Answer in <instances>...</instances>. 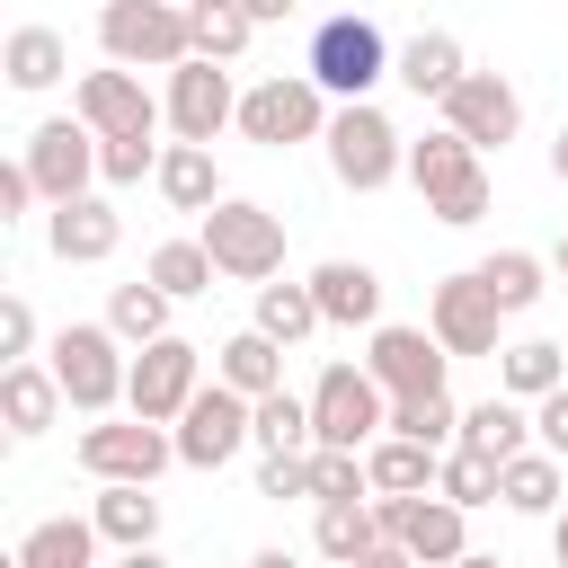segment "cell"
I'll return each mask as SVG.
<instances>
[{
    "label": "cell",
    "instance_id": "cell-1",
    "mask_svg": "<svg viewBox=\"0 0 568 568\" xmlns=\"http://www.w3.org/2000/svg\"><path fill=\"white\" fill-rule=\"evenodd\" d=\"M44 364H53V382H62V399H71L80 417H115V408H124L133 355H124V337H115L106 320H71V328H53Z\"/></svg>",
    "mask_w": 568,
    "mask_h": 568
},
{
    "label": "cell",
    "instance_id": "cell-2",
    "mask_svg": "<svg viewBox=\"0 0 568 568\" xmlns=\"http://www.w3.org/2000/svg\"><path fill=\"white\" fill-rule=\"evenodd\" d=\"M320 142H328V178H337L346 195H382L390 178H408V142H399V124H390L373 98H346Z\"/></svg>",
    "mask_w": 568,
    "mask_h": 568
},
{
    "label": "cell",
    "instance_id": "cell-3",
    "mask_svg": "<svg viewBox=\"0 0 568 568\" xmlns=\"http://www.w3.org/2000/svg\"><path fill=\"white\" fill-rule=\"evenodd\" d=\"M328 115H337V98H328L311 71H275V80L240 89V142H257V151L320 142V133H328Z\"/></svg>",
    "mask_w": 568,
    "mask_h": 568
},
{
    "label": "cell",
    "instance_id": "cell-4",
    "mask_svg": "<svg viewBox=\"0 0 568 568\" xmlns=\"http://www.w3.org/2000/svg\"><path fill=\"white\" fill-rule=\"evenodd\" d=\"M98 44L124 71H178L195 53V27H186V0H106L98 9Z\"/></svg>",
    "mask_w": 568,
    "mask_h": 568
},
{
    "label": "cell",
    "instance_id": "cell-5",
    "mask_svg": "<svg viewBox=\"0 0 568 568\" xmlns=\"http://www.w3.org/2000/svg\"><path fill=\"white\" fill-rule=\"evenodd\" d=\"M390 62H399V53L382 44V27L346 9V18H320V27H311V62H302V71L346 106V98H373V89L390 80Z\"/></svg>",
    "mask_w": 568,
    "mask_h": 568
},
{
    "label": "cell",
    "instance_id": "cell-6",
    "mask_svg": "<svg viewBox=\"0 0 568 568\" xmlns=\"http://www.w3.org/2000/svg\"><path fill=\"white\" fill-rule=\"evenodd\" d=\"M195 240L213 248V266H222L231 284H266V275H284V213H266V204H248V195H222V204L204 213Z\"/></svg>",
    "mask_w": 568,
    "mask_h": 568
},
{
    "label": "cell",
    "instance_id": "cell-7",
    "mask_svg": "<svg viewBox=\"0 0 568 568\" xmlns=\"http://www.w3.org/2000/svg\"><path fill=\"white\" fill-rule=\"evenodd\" d=\"M311 435L364 453L373 435H390V390H382L364 364H328V373L311 382Z\"/></svg>",
    "mask_w": 568,
    "mask_h": 568
},
{
    "label": "cell",
    "instance_id": "cell-8",
    "mask_svg": "<svg viewBox=\"0 0 568 568\" xmlns=\"http://www.w3.org/2000/svg\"><path fill=\"white\" fill-rule=\"evenodd\" d=\"M382 515V541H399L417 568H453L470 550V506H453L444 488H417V497H373Z\"/></svg>",
    "mask_w": 568,
    "mask_h": 568
},
{
    "label": "cell",
    "instance_id": "cell-9",
    "mask_svg": "<svg viewBox=\"0 0 568 568\" xmlns=\"http://www.w3.org/2000/svg\"><path fill=\"white\" fill-rule=\"evenodd\" d=\"M195 390H204V346H186L178 328H169V337H151V346H133V382H124V408H133V417L178 426Z\"/></svg>",
    "mask_w": 568,
    "mask_h": 568
},
{
    "label": "cell",
    "instance_id": "cell-10",
    "mask_svg": "<svg viewBox=\"0 0 568 568\" xmlns=\"http://www.w3.org/2000/svg\"><path fill=\"white\" fill-rule=\"evenodd\" d=\"M248 426H257V399H248V390H231V382L213 373V382L186 399V417H178L169 435H178V462H186V470H222L240 444H257Z\"/></svg>",
    "mask_w": 568,
    "mask_h": 568
},
{
    "label": "cell",
    "instance_id": "cell-11",
    "mask_svg": "<svg viewBox=\"0 0 568 568\" xmlns=\"http://www.w3.org/2000/svg\"><path fill=\"white\" fill-rule=\"evenodd\" d=\"M178 462V435L169 426H151V417H98V426H80V470L89 479H160Z\"/></svg>",
    "mask_w": 568,
    "mask_h": 568
},
{
    "label": "cell",
    "instance_id": "cell-12",
    "mask_svg": "<svg viewBox=\"0 0 568 568\" xmlns=\"http://www.w3.org/2000/svg\"><path fill=\"white\" fill-rule=\"evenodd\" d=\"M27 178H36V195L44 204H71V195H89L98 186V133L80 124V115H44L36 133H27Z\"/></svg>",
    "mask_w": 568,
    "mask_h": 568
},
{
    "label": "cell",
    "instance_id": "cell-13",
    "mask_svg": "<svg viewBox=\"0 0 568 568\" xmlns=\"http://www.w3.org/2000/svg\"><path fill=\"white\" fill-rule=\"evenodd\" d=\"M169 133L178 142H213V133H231L240 124V89H231V62H204V53H186L178 71H169Z\"/></svg>",
    "mask_w": 568,
    "mask_h": 568
},
{
    "label": "cell",
    "instance_id": "cell-14",
    "mask_svg": "<svg viewBox=\"0 0 568 568\" xmlns=\"http://www.w3.org/2000/svg\"><path fill=\"white\" fill-rule=\"evenodd\" d=\"M71 115L89 124V133H160L169 124V106L142 89V71H124V62H106V71H80L71 80Z\"/></svg>",
    "mask_w": 568,
    "mask_h": 568
},
{
    "label": "cell",
    "instance_id": "cell-15",
    "mask_svg": "<svg viewBox=\"0 0 568 568\" xmlns=\"http://www.w3.org/2000/svg\"><path fill=\"white\" fill-rule=\"evenodd\" d=\"M444 124H453L470 151H506V142L524 133V98H515L506 71H462V89L444 98Z\"/></svg>",
    "mask_w": 568,
    "mask_h": 568
},
{
    "label": "cell",
    "instance_id": "cell-16",
    "mask_svg": "<svg viewBox=\"0 0 568 568\" xmlns=\"http://www.w3.org/2000/svg\"><path fill=\"white\" fill-rule=\"evenodd\" d=\"M444 337L435 328H399V320H382L373 328V346H364V373L390 390V399H408V390H444Z\"/></svg>",
    "mask_w": 568,
    "mask_h": 568
},
{
    "label": "cell",
    "instance_id": "cell-17",
    "mask_svg": "<svg viewBox=\"0 0 568 568\" xmlns=\"http://www.w3.org/2000/svg\"><path fill=\"white\" fill-rule=\"evenodd\" d=\"M497 302H488V284H479V266L470 275H444L435 284V302H426V328L444 337V355H497Z\"/></svg>",
    "mask_w": 568,
    "mask_h": 568
},
{
    "label": "cell",
    "instance_id": "cell-18",
    "mask_svg": "<svg viewBox=\"0 0 568 568\" xmlns=\"http://www.w3.org/2000/svg\"><path fill=\"white\" fill-rule=\"evenodd\" d=\"M44 248H53L62 266H106V257L124 248V213H115L106 195H71V204L44 213Z\"/></svg>",
    "mask_w": 568,
    "mask_h": 568
},
{
    "label": "cell",
    "instance_id": "cell-19",
    "mask_svg": "<svg viewBox=\"0 0 568 568\" xmlns=\"http://www.w3.org/2000/svg\"><path fill=\"white\" fill-rule=\"evenodd\" d=\"M311 293H320V320H328V328H382V275H373L364 257L311 266Z\"/></svg>",
    "mask_w": 568,
    "mask_h": 568
},
{
    "label": "cell",
    "instance_id": "cell-20",
    "mask_svg": "<svg viewBox=\"0 0 568 568\" xmlns=\"http://www.w3.org/2000/svg\"><path fill=\"white\" fill-rule=\"evenodd\" d=\"M62 408H71V399H62L53 364H36V355H27V364H0V426H9L18 444H36Z\"/></svg>",
    "mask_w": 568,
    "mask_h": 568
},
{
    "label": "cell",
    "instance_id": "cell-21",
    "mask_svg": "<svg viewBox=\"0 0 568 568\" xmlns=\"http://www.w3.org/2000/svg\"><path fill=\"white\" fill-rule=\"evenodd\" d=\"M462 71H470V53H462L444 27H417V36L399 44V62H390V80H399V89H417V98H435V106L462 89Z\"/></svg>",
    "mask_w": 568,
    "mask_h": 568
},
{
    "label": "cell",
    "instance_id": "cell-22",
    "mask_svg": "<svg viewBox=\"0 0 568 568\" xmlns=\"http://www.w3.org/2000/svg\"><path fill=\"white\" fill-rule=\"evenodd\" d=\"M98 515H44L18 550H9V568H98Z\"/></svg>",
    "mask_w": 568,
    "mask_h": 568
},
{
    "label": "cell",
    "instance_id": "cell-23",
    "mask_svg": "<svg viewBox=\"0 0 568 568\" xmlns=\"http://www.w3.org/2000/svg\"><path fill=\"white\" fill-rule=\"evenodd\" d=\"M0 71H9V89L18 98H36V89H53V80H71V44L53 36V27H9V44H0Z\"/></svg>",
    "mask_w": 568,
    "mask_h": 568
},
{
    "label": "cell",
    "instance_id": "cell-24",
    "mask_svg": "<svg viewBox=\"0 0 568 568\" xmlns=\"http://www.w3.org/2000/svg\"><path fill=\"white\" fill-rule=\"evenodd\" d=\"M98 532L115 541V550H142V541H160V497H151V479H98Z\"/></svg>",
    "mask_w": 568,
    "mask_h": 568
},
{
    "label": "cell",
    "instance_id": "cell-25",
    "mask_svg": "<svg viewBox=\"0 0 568 568\" xmlns=\"http://www.w3.org/2000/svg\"><path fill=\"white\" fill-rule=\"evenodd\" d=\"M151 186H160L178 213H213V204H222V169H213V142H169Z\"/></svg>",
    "mask_w": 568,
    "mask_h": 568
},
{
    "label": "cell",
    "instance_id": "cell-26",
    "mask_svg": "<svg viewBox=\"0 0 568 568\" xmlns=\"http://www.w3.org/2000/svg\"><path fill=\"white\" fill-rule=\"evenodd\" d=\"M284 355H293V346H275L266 328H240V337H222V346H213V373H222L231 390L266 399V390H284Z\"/></svg>",
    "mask_w": 568,
    "mask_h": 568
},
{
    "label": "cell",
    "instance_id": "cell-27",
    "mask_svg": "<svg viewBox=\"0 0 568 568\" xmlns=\"http://www.w3.org/2000/svg\"><path fill=\"white\" fill-rule=\"evenodd\" d=\"M479 284H488V302L515 320V311H532V302L550 293V257H532V248H488V257H479Z\"/></svg>",
    "mask_w": 568,
    "mask_h": 568
},
{
    "label": "cell",
    "instance_id": "cell-28",
    "mask_svg": "<svg viewBox=\"0 0 568 568\" xmlns=\"http://www.w3.org/2000/svg\"><path fill=\"white\" fill-rule=\"evenodd\" d=\"M248 328H266L275 346H302L311 328H328V320H320V293H311V275H302V284H275V275H266V284H257V311H248Z\"/></svg>",
    "mask_w": 568,
    "mask_h": 568
},
{
    "label": "cell",
    "instance_id": "cell-29",
    "mask_svg": "<svg viewBox=\"0 0 568 568\" xmlns=\"http://www.w3.org/2000/svg\"><path fill=\"white\" fill-rule=\"evenodd\" d=\"M559 382H568V346H550V337L497 346V390H506V399H541V390H559Z\"/></svg>",
    "mask_w": 568,
    "mask_h": 568
},
{
    "label": "cell",
    "instance_id": "cell-30",
    "mask_svg": "<svg viewBox=\"0 0 568 568\" xmlns=\"http://www.w3.org/2000/svg\"><path fill=\"white\" fill-rule=\"evenodd\" d=\"M435 462H444V453H426V444H408V435H373V444H364L373 497H417V488H435Z\"/></svg>",
    "mask_w": 568,
    "mask_h": 568
},
{
    "label": "cell",
    "instance_id": "cell-31",
    "mask_svg": "<svg viewBox=\"0 0 568 568\" xmlns=\"http://www.w3.org/2000/svg\"><path fill=\"white\" fill-rule=\"evenodd\" d=\"M559 488H568V462L532 444V453H515V462H506L497 506H515V515H559Z\"/></svg>",
    "mask_w": 568,
    "mask_h": 568
},
{
    "label": "cell",
    "instance_id": "cell-32",
    "mask_svg": "<svg viewBox=\"0 0 568 568\" xmlns=\"http://www.w3.org/2000/svg\"><path fill=\"white\" fill-rule=\"evenodd\" d=\"M462 444L470 453H497V462H515V453H532V417H524V399H479V408H462Z\"/></svg>",
    "mask_w": 568,
    "mask_h": 568
},
{
    "label": "cell",
    "instance_id": "cell-33",
    "mask_svg": "<svg viewBox=\"0 0 568 568\" xmlns=\"http://www.w3.org/2000/svg\"><path fill=\"white\" fill-rule=\"evenodd\" d=\"M470 169H479V151H470L453 124H435L426 142H408V186H417V195H444V186H462Z\"/></svg>",
    "mask_w": 568,
    "mask_h": 568
},
{
    "label": "cell",
    "instance_id": "cell-34",
    "mask_svg": "<svg viewBox=\"0 0 568 568\" xmlns=\"http://www.w3.org/2000/svg\"><path fill=\"white\" fill-rule=\"evenodd\" d=\"M169 302H178V293H160L151 275H133V284L106 293V328H115L124 346H151V337H169Z\"/></svg>",
    "mask_w": 568,
    "mask_h": 568
},
{
    "label": "cell",
    "instance_id": "cell-35",
    "mask_svg": "<svg viewBox=\"0 0 568 568\" xmlns=\"http://www.w3.org/2000/svg\"><path fill=\"white\" fill-rule=\"evenodd\" d=\"M390 435H408V444H426V453H453V444H462L453 390H408V399H390Z\"/></svg>",
    "mask_w": 568,
    "mask_h": 568
},
{
    "label": "cell",
    "instance_id": "cell-36",
    "mask_svg": "<svg viewBox=\"0 0 568 568\" xmlns=\"http://www.w3.org/2000/svg\"><path fill=\"white\" fill-rule=\"evenodd\" d=\"M142 275H151L160 293L195 302V293H213V275H222V266H213V248H204V240H160V248L142 257Z\"/></svg>",
    "mask_w": 568,
    "mask_h": 568
},
{
    "label": "cell",
    "instance_id": "cell-37",
    "mask_svg": "<svg viewBox=\"0 0 568 568\" xmlns=\"http://www.w3.org/2000/svg\"><path fill=\"white\" fill-rule=\"evenodd\" d=\"M311 541H320V559H364L373 541H382V515H373V497H346V506H320V524H311Z\"/></svg>",
    "mask_w": 568,
    "mask_h": 568
},
{
    "label": "cell",
    "instance_id": "cell-38",
    "mask_svg": "<svg viewBox=\"0 0 568 568\" xmlns=\"http://www.w3.org/2000/svg\"><path fill=\"white\" fill-rule=\"evenodd\" d=\"M186 27H195V53H204V62H240L248 36H257V18H248L240 0H186Z\"/></svg>",
    "mask_w": 568,
    "mask_h": 568
},
{
    "label": "cell",
    "instance_id": "cell-39",
    "mask_svg": "<svg viewBox=\"0 0 568 568\" xmlns=\"http://www.w3.org/2000/svg\"><path fill=\"white\" fill-rule=\"evenodd\" d=\"M497 479H506V462H497V453H470V444H453V453L435 462V488H444L453 506H470V515L497 506Z\"/></svg>",
    "mask_w": 568,
    "mask_h": 568
},
{
    "label": "cell",
    "instance_id": "cell-40",
    "mask_svg": "<svg viewBox=\"0 0 568 568\" xmlns=\"http://www.w3.org/2000/svg\"><path fill=\"white\" fill-rule=\"evenodd\" d=\"M257 453H311L320 435H311V399H293V390H266L257 399Z\"/></svg>",
    "mask_w": 568,
    "mask_h": 568
},
{
    "label": "cell",
    "instance_id": "cell-41",
    "mask_svg": "<svg viewBox=\"0 0 568 568\" xmlns=\"http://www.w3.org/2000/svg\"><path fill=\"white\" fill-rule=\"evenodd\" d=\"M346 497H373L364 453H346V444H311V506H346Z\"/></svg>",
    "mask_w": 568,
    "mask_h": 568
},
{
    "label": "cell",
    "instance_id": "cell-42",
    "mask_svg": "<svg viewBox=\"0 0 568 568\" xmlns=\"http://www.w3.org/2000/svg\"><path fill=\"white\" fill-rule=\"evenodd\" d=\"M160 178V142L151 133H98V186H142Z\"/></svg>",
    "mask_w": 568,
    "mask_h": 568
},
{
    "label": "cell",
    "instance_id": "cell-43",
    "mask_svg": "<svg viewBox=\"0 0 568 568\" xmlns=\"http://www.w3.org/2000/svg\"><path fill=\"white\" fill-rule=\"evenodd\" d=\"M488 195H497V186H488V169H470L462 186H444V195H426V213H435L444 231H470V222L488 213Z\"/></svg>",
    "mask_w": 568,
    "mask_h": 568
},
{
    "label": "cell",
    "instance_id": "cell-44",
    "mask_svg": "<svg viewBox=\"0 0 568 568\" xmlns=\"http://www.w3.org/2000/svg\"><path fill=\"white\" fill-rule=\"evenodd\" d=\"M257 497H275V506L284 497H311V453H266L257 462Z\"/></svg>",
    "mask_w": 568,
    "mask_h": 568
},
{
    "label": "cell",
    "instance_id": "cell-45",
    "mask_svg": "<svg viewBox=\"0 0 568 568\" xmlns=\"http://www.w3.org/2000/svg\"><path fill=\"white\" fill-rule=\"evenodd\" d=\"M532 444H541V453H559V462H568V382H559V390H541V399H532Z\"/></svg>",
    "mask_w": 568,
    "mask_h": 568
},
{
    "label": "cell",
    "instance_id": "cell-46",
    "mask_svg": "<svg viewBox=\"0 0 568 568\" xmlns=\"http://www.w3.org/2000/svg\"><path fill=\"white\" fill-rule=\"evenodd\" d=\"M0 355H9V364H27V355H36V311H27V293H9V302H0Z\"/></svg>",
    "mask_w": 568,
    "mask_h": 568
},
{
    "label": "cell",
    "instance_id": "cell-47",
    "mask_svg": "<svg viewBox=\"0 0 568 568\" xmlns=\"http://www.w3.org/2000/svg\"><path fill=\"white\" fill-rule=\"evenodd\" d=\"M27 204H44V195H36L27 160H9V169H0V222H27Z\"/></svg>",
    "mask_w": 568,
    "mask_h": 568
},
{
    "label": "cell",
    "instance_id": "cell-48",
    "mask_svg": "<svg viewBox=\"0 0 568 568\" xmlns=\"http://www.w3.org/2000/svg\"><path fill=\"white\" fill-rule=\"evenodd\" d=\"M346 568H417V559H408L399 541H373V550H364V559H346Z\"/></svg>",
    "mask_w": 568,
    "mask_h": 568
},
{
    "label": "cell",
    "instance_id": "cell-49",
    "mask_svg": "<svg viewBox=\"0 0 568 568\" xmlns=\"http://www.w3.org/2000/svg\"><path fill=\"white\" fill-rule=\"evenodd\" d=\"M240 9H248V18H257V27H284V18H293V9H302V0H240Z\"/></svg>",
    "mask_w": 568,
    "mask_h": 568
},
{
    "label": "cell",
    "instance_id": "cell-50",
    "mask_svg": "<svg viewBox=\"0 0 568 568\" xmlns=\"http://www.w3.org/2000/svg\"><path fill=\"white\" fill-rule=\"evenodd\" d=\"M115 568H169V559H160V541H142V550H115Z\"/></svg>",
    "mask_w": 568,
    "mask_h": 568
},
{
    "label": "cell",
    "instance_id": "cell-51",
    "mask_svg": "<svg viewBox=\"0 0 568 568\" xmlns=\"http://www.w3.org/2000/svg\"><path fill=\"white\" fill-rule=\"evenodd\" d=\"M550 178H559V186H568V124H559V133H550Z\"/></svg>",
    "mask_w": 568,
    "mask_h": 568
},
{
    "label": "cell",
    "instance_id": "cell-52",
    "mask_svg": "<svg viewBox=\"0 0 568 568\" xmlns=\"http://www.w3.org/2000/svg\"><path fill=\"white\" fill-rule=\"evenodd\" d=\"M550 559L568 568V515H550Z\"/></svg>",
    "mask_w": 568,
    "mask_h": 568
},
{
    "label": "cell",
    "instance_id": "cell-53",
    "mask_svg": "<svg viewBox=\"0 0 568 568\" xmlns=\"http://www.w3.org/2000/svg\"><path fill=\"white\" fill-rule=\"evenodd\" d=\"M248 568H302V559H293V550H257Z\"/></svg>",
    "mask_w": 568,
    "mask_h": 568
},
{
    "label": "cell",
    "instance_id": "cell-54",
    "mask_svg": "<svg viewBox=\"0 0 568 568\" xmlns=\"http://www.w3.org/2000/svg\"><path fill=\"white\" fill-rule=\"evenodd\" d=\"M550 275H559V284H568V231H559V240H550Z\"/></svg>",
    "mask_w": 568,
    "mask_h": 568
},
{
    "label": "cell",
    "instance_id": "cell-55",
    "mask_svg": "<svg viewBox=\"0 0 568 568\" xmlns=\"http://www.w3.org/2000/svg\"><path fill=\"white\" fill-rule=\"evenodd\" d=\"M453 568H506V559H497V550H462Z\"/></svg>",
    "mask_w": 568,
    "mask_h": 568
},
{
    "label": "cell",
    "instance_id": "cell-56",
    "mask_svg": "<svg viewBox=\"0 0 568 568\" xmlns=\"http://www.w3.org/2000/svg\"><path fill=\"white\" fill-rule=\"evenodd\" d=\"M240 568H248V559H240Z\"/></svg>",
    "mask_w": 568,
    "mask_h": 568
}]
</instances>
